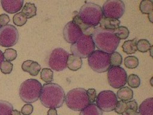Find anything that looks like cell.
<instances>
[{"instance_id": "cell-1", "label": "cell", "mask_w": 153, "mask_h": 115, "mask_svg": "<svg viewBox=\"0 0 153 115\" xmlns=\"http://www.w3.org/2000/svg\"><path fill=\"white\" fill-rule=\"evenodd\" d=\"M65 91L60 85L48 83L42 86L39 99L45 107L49 109L61 107L65 102Z\"/></svg>"}, {"instance_id": "cell-2", "label": "cell", "mask_w": 153, "mask_h": 115, "mask_svg": "<svg viewBox=\"0 0 153 115\" xmlns=\"http://www.w3.org/2000/svg\"><path fill=\"white\" fill-rule=\"evenodd\" d=\"M91 35L95 47L99 50L108 54L115 52L120 45V40L114 35L113 30L96 27Z\"/></svg>"}, {"instance_id": "cell-3", "label": "cell", "mask_w": 153, "mask_h": 115, "mask_svg": "<svg viewBox=\"0 0 153 115\" xmlns=\"http://www.w3.org/2000/svg\"><path fill=\"white\" fill-rule=\"evenodd\" d=\"M79 17L88 25L96 27L104 17L102 8L99 4L86 1L78 12Z\"/></svg>"}, {"instance_id": "cell-4", "label": "cell", "mask_w": 153, "mask_h": 115, "mask_svg": "<svg viewBox=\"0 0 153 115\" xmlns=\"http://www.w3.org/2000/svg\"><path fill=\"white\" fill-rule=\"evenodd\" d=\"M42 84L36 79H27L22 83L19 90V97L26 104L37 102L40 98Z\"/></svg>"}, {"instance_id": "cell-5", "label": "cell", "mask_w": 153, "mask_h": 115, "mask_svg": "<svg viewBox=\"0 0 153 115\" xmlns=\"http://www.w3.org/2000/svg\"><path fill=\"white\" fill-rule=\"evenodd\" d=\"M65 102L69 109L76 111H82L90 104L86 90L83 88H76L69 91L65 95Z\"/></svg>"}, {"instance_id": "cell-6", "label": "cell", "mask_w": 153, "mask_h": 115, "mask_svg": "<svg viewBox=\"0 0 153 115\" xmlns=\"http://www.w3.org/2000/svg\"><path fill=\"white\" fill-rule=\"evenodd\" d=\"M91 35L83 34L77 41L71 46V51L74 56L82 58H87L95 50Z\"/></svg>"}, {"instance_id": "cell-7", "label": "cell", "mask_w": 153, "mask_h": 115, "mask_svg": "<svg viewBox=\"0 0 153 115\" xmlns=\"http://www.w3.org/2000/svg\"><path fill=\"white\" fill-rule=\"evenodd\" d=\"M90 68L97 73H104L111 67L110 54L99 50H94L88 57Z\"/></svg>"}, {"instance_id": "cell-8", "label": "cell", "mask_w": 153, "mask_h": 115, "mask_svg": "<svg viewBox=\"0 0 153 115\" xmlns=\"http://www.w3.org/2000/svg\"><path fill=\"white\" fill-rule=\"evenodd\" d=\"M97 106L102 111L109 112L114 110L118 102V98L112 91H102L97 97Z\"/></svg>"}, {"instance_id": "cell-9", "label": "cell", "mask_w": 153, "mask_h": 115, "mask_svg": "<svg viewBox=\"0 0 153 115\" xmlns=\"http://www.w3.org/2000/svg\"><path fill=\"white\" fill-rule=\"evenodd\" d=\"M102 12L104 17L120 19L125 12V4L121 0H108L103 4Z\"/></svg>"}, {"instance_id": "cell-10", "label": "cell", "mask_w": 153, "mask_h": 115, "mask_svg": "<svg viewBox=\"0 0 153 115\" xmlns=\"http://www.w3.org/2000/svg\"><path fill=\"white\" fill-rule=\"evenodd\" d=\"M68 53L61 47L54 49L49 56L48 65L56 71H62L67 67Z\"/></svg>"}, {"instance_id": "cell-11", "label": "cell", "mask_w": 153, "mask_h": 115, "mask_svg": "<svg viewBox=\"0 0 153 115\" xmlns=\"http://www.w3.org/2000/svg\"><path fill=\"white\" fill-rule=\"evenodd\" d=\"M19 38V32L15 26L12 24L0 27V45L10 47L15 45Z\"/></svg>"}, {"instance_id": "cell-12", "label": "cell", "mask_w": 153, "mask_h": 115, "mask_svg": "<svg viewBox=\"0 0 153 115\" xmlns=\"http://www.w3.org/2000/svg\"><path fill=\"white\" fill-rule=\"evenodd\" d=\"M108 82L114 88H121L127 84V71L122 67H110L107 74Z\"/></svg>"}, {"instance_id": "cell-13", "label": "cell", "mask_w": 153, "mask_h": 115, "mask_svg": "<svg viewBox=\"0 0 153 115\" xmlns=\"http://www.w3.org/2000/svg\"><path fill=\"white\" fill-rule=\"evenodd\" d=\"M63 35L65 41L68 43L74 44L81 35H83V33L76 23L71 21L68 22L64 27Z\"/></svg>"}, {"instance_id": "cell-14", "label": "cell", "mask_w": 153, "mask_h": 115, "mask_svg": "<svg viewBox=\"0 0 153 115\" xmlns=\"http://www.w3.org/2000/svg\"><path fill=\"white\" fill-rule=\"evenodd\" d=\"M1 6L5 12L10 14H15L20 11L22 8L23 0H2L1 1Z\"/></svg>"}, {"instance_id": "cell-15", "label": "cell", "mask_w": 153, "mask_h": 115, "mask_svg": "<svg viewBox=\"0 0 153 115\" xmlns=\"http://www.w3.org/2000/svg\"><path fill=\"white\" fill-rule=\"evenodd\" d=\"M22 69L23 71L27 72L30 76H36L40 73V70H41V66L37 62L28 60V61L23 62Z\"/></svg>"}, {"instance_id": "cell-16", "label": "cell", "mask_w": 153, "mask_h": 115, "mask_svg": "<svg viewBox=\"0 0 153 115\" xmlns=\"http://www.w3.org/2000/svg\"><path fill=\"white\" fill-rule=\"evenodd\" d=\"M120 23L121 22L120 19L103 17L100 22H99V24H100L99 27L103 28V29L110 30L114 31L120 27Z\"/></svg>"}, {"instance_id": "cell-17", "label": "cell", "mask_w": 153, "mask_h": 115, "mask_svg": "<svg viewBox=\"0 0 153 115\" xmlns=\"http://www.w3.org/2000/svg\"><path fill=\"white\" fill-rule=\"evenodd\" d=\"M73 22L76 23L78 26L80 27V29L83 32V34L85 35H91L92 32L94 31V27H91V26L88 25V24H86L85 22H83L82 20H81V18L79 17V15H78L77 12H75L74 14V16H73Z\"/></svg>"}, {"instance_id": "cell-18", "label": "cell", "mask_w": 153, "mask_h": 115, "mask_svg": "<svg viewBox=\"0 0 153 115\" xmlns=\"http://www.w3.org/2000/svg\"><path fill=\"white\" fill-rule=\"evenodd\" d=\"M140 115H153V98H148L144 101L138 107Z\"/></svg>"}, {"instance_id": "cell-19", "label": "cell", "mask_w": 153, "mask_h": 115, "mask_svg": "<svg viewBox=\"0 0 153 115\" xmlns=\"http://www.w3.org/2000/svg\"><path fill=\"white\" fill-rule=\"evenodd\" d=\"M140 10L142 14L148 15V19L151 23L153 22V1L151 0H144L140 4Z\"/></svg>"}, {"instance_id": "cell-20", "label": "cell", "mask_w": 153, "mask_h": 115, "mask_svg": "<svg viewBox=\"0 0 153 115\" xmlns=\"http://www.w3.org/2000/svg\"><path fill=\"white\" fill-rule=\"evenodd\" d=\"M83 61L82 59L79 57H76L73 54H69L67 61V67L71 70H76L81 69L82 66Z\"/></svg>"}, {"instance_id": "cell-21", "label": "cell", "mask_w": 153, "mask_h": 115, "mask_svg": "<svg viewBox=\"0 0 153 115\" xmlns=\"http://www.w3.org/2000/svg\"><path fill=\"white\" fill-rule=\"evenodd\" d=\"M117 97L119 98L121 101L124 102H128L132 99L134 93H133L132 90L127 86H124L119 89V91L117 92Z\"/></svg>"}, {"instance_id": "cell-22", "label": "cell", "mask_w": 153, "mask_h": 115, "mask_svg": "<svg viewBox=\"0 0 153 115\" xmlns=\"http://www.w3.org/2000/svg\"><path fill=\"white\" fill-rule=\"evenodd\" d=\"M22 13L25 15L27 19L34 17L37 15V7L35 4L30 2H27L25 6H23L22 10Z\"/></svg>"}, {"instance_id": "cell-23", "label": "cell", "mask_w": 153, "mask_h": 115, "mask_svg": "<svg viewBox=\"0 0 153 115\" xmlns=\"http://www.w3.org/2000/svg\"><path fill=\"white\" fill-rule=\"evenodd\" d=\"M137 39L127 40L122 45V49L126 54H134L137 50Z\"/></svg>"}, {"instance_id": "cell-24", "label": "cell", "mask_w": 153, "mask_h": 115, "mask_svg": "<svg viewBox=\"0 0 153 115\" xmlns=\"http://www.w3.org/2000/svg\"><path fill=\"white\" fill-rule=\"evenodd\" d=\"M79 115H103V111L96 104H90L88 107L81 111Z\"/></svg>"}, {"instance_id": "cell-25", "label": "cell", "mask_w": 153, "mask_h": 115, "mask_svg": "<svg viewBox=\"0 0 153 115\" xmlns=\"http://www.w3.org/2000/svg\"><path fill=\"white\" fill-rule=\"evenodd\" d=\"M13 105L9 102L0 100V115H11Z\"/></svg>"}, {"instance_id": "cell-26", "label": "cell", "mask_w": 153, "mask_h": 115, "mask_svg": "<svg viewBox=\"0 0 153 115\" xmlns=\"http://www.w3.org/2000/svg\"><path fill=\"white\" fill-rule=\"evenodd\" d=\"M114 33L120 40H125L129 37V31L127 27L120 26L117 29L114 30Z\"/></svg>"}, {"instance_id": "cell-27", "label": "cell", "mask_w": 153, "mask_h": 115, "mask_svg": "<svg viewBox=\"0 0 153 115\" xmlns=\"http://www.w3.org/2000/svg\"><path fill=\"white\" fill-rule=\"evenodd\" d=\"M40 79L46 84L51 83L53 81V72L50 68H43L40 73Z\"/></svg>"}, {"instance_id": "cell-28", "label": "cell", "mask_w": 153, "mask_h": 115, "mask_svg": "<svg viewBox=\"0 0 153 115\" xmlns=\"http://www.w3.org/2000/svg\"><path fill=\"white\" fill-rule=\"evenodd\" d=\"M122 63V57L118 52L110 54V65L111 67H120Z\"/></svg>"}, {"instance_id": "cell-29", "label": "cell", "mask_w": 153, "mask_h": 115, "mask_svg": "<svg viewBox=\"0 0 153 115\" xmlns=\"http://www.w3.org/2000/svg\"><path fill=\"white\" fill-rule=\"evenodd\" d=\"M151 45L149 42L145 39H141L137 42V50L141 53H147L150 49Z\"/></svg>"}, {"instance_id": "cell-30", "label": "cell", "mask_w": 153, "mask_h": 115, "mask_svg": "<svg viewBox=\"0 0 153 115\" xmlns=\"http://www.w3.org/2000/svg\"><path fill=\"white\" fill-rule=\"evenodd\" d=\"M124 65L129 69L136 68L139 65V60L135 56H127L124 58Z\"/></svg>"}, {"instance_id": "cell-31", "label": "cell", "mask_w": 153, "mask_h": 115, "mask_svg": "<svg viewBox=\"0 0 153 115\" xmlns=\"http://www.w3.org/2000/svg\"><path fill=\"white\" fill-rule=\"evenodd\" d=\"M127 83H128V85L131 88H136L140 86L141 81H140V77L137 75H136V74H130L129 76H127Z\"/></svg>"}, {"instance_id": "cell-32", "label": "cell", "mask_w": 153, "mask_h": 115, "mask_svg": "<svg viewBox=\"0 0 153 115\" xmlns=\"http://www.w3.org/2000/svg\"><path fill=\"white\" fill-rule=\"evenodd\" d=\"M27 21V18L25 17V15H23L22 12H18L13 17V22L15 25L18 27H22L25 25Z\"/></svg>"}, {"instance_id": "cell-33", "label": "cell", "mask_w": 153, "mask_h": 115, "mask_svg": "<svg viewBox=\"0 0 153 115\" xmlns=\"http://www.w3.org/2000/svg\"><path fill=\"white\" fill-rule=\"evenodd\" d=\"M3 55H4V59L6 60L7 61H9V62L15 61L16 58H17V51L12 48H9V49H7V50H5Z\"/></svg>"}, {"instance_id": "cell-34", "label": "cell", "mask_w": 153, "mask_h": 115, "mask_svg": "<svg viewBox=\"0 0 153 115\" xmlns=\"http://www.w3.org/2000/svg\"><path fill=\"white\" fill-rule=\"evenodd\" d=\"M12 69H13V64L11 62L4 61L0 65V70H1V73L4 74L11 73Z\"/></svg>"}, {"instance_id": "cell-35", "label": "cell", "mask_w": 153, "mask_h": 115, "mask_svg": "<svg viewBox=\"0 0 153 115\" xmlns=\"http://www.w3.org/2000/svg\"><path fill=\"white\" fill-rule=\"evenodd\" d=\"M127 102H124V101H120L117 102L116 107H115L114 111L115 112L119 114H122L123 113L127 110Z\"/></svg>"}, {"instance_id": "cell-36", "label": "cell", "mask_w": 153, "mask_h": 115, "mask_svg": "<svg viewBox=\"0 0 153 115\" xmlns=\"http://www.w3.org/2000/svg\"><path fill=\"white\" fill-rule=\"evenodd\" d=\"M86 94L88 96V101H89V103L94 104L97 100V91L94 88H89V89L86 90Z\"/></svg>"}, {"instance_id": "cell-37", "label": "cell", "mask_w": 153, "mask_h": 115, "mask_svg": "<svg viewBox=\"0 0 153 115\" xmlns=\"http://www.w3.org/2000/svg\"><path fill=\"white\" fill-rule=\"evenodd\" d=\"M33 111V106L31 104H26L21 109V114L22 115H30Z\"/></svg>"}, {"instance_id": "cell-38", "label": "cell", "mask_w": 153, "mask_h": 115, "mask_svg": "<svg viewBox=\"0 0 153 115\" xmlns=\"http://www.w3.org/2000/svg\"><path fill=\"white\" fill-rule=\"evenodd\" d=\"M10 19L9 16L6 14H2L0 15V26L3 27V26L7 25L8 23L10 22Z\"/></svg>"}, {"instance_id": "cell-39", "label": "cell", "mask_w": 153, "mask_h": 115, "mask_svg": "<svg viewBox=\"0 0 153 115\" xmlns=\"http://www.w3.org/2000/svg\"><path fill=\"white\" fill-rule=\"evenodd\" d=\"M122 115H140V114H139L138 110H135V109L128 108L127 110L122 114Z\"/></svg>"}, {"instance_id": "cell-40", "label": "cell", "mask_w": 153, "mask_h": 115, "mask_svg": "<svg viewBox=\"0 0 153 115\" xmlns=\"http://www.w3.org/2000/svg\"><path fill=\"white\" fill-rule=\"evenodd\" d=\"M47 115H58V113H57V110L56 109H50L48 111Z\"/></svg>"}, {"instance_id": "cell-41", "label": "cell", "mask_w": 153, "mask_h": 115, "mask_svg": "<svg viewBox=\"0 0 153 115\" xmlns=\"http://www.w3.org/2000/svg\"><path fill=\"white\" fill-rule=\"evenodd\" d=\"M4 55H3V53L2 51L0 50V65H1V63H2L3 61H4Z\"/></svg>"}, {"instance_id": "cell-42", "label": "cell", "mask_w": 153, "mask_h": 115, "mask_svg": "<svg viewBox=\"0 0 153 115\" xmlns=\"http://www.w3.org/2000/svg\"><path fill=\"white\" fill-rule=\"evenodd\" d=\"M11 115H21V112L18 110H16V109H13L11 112Z\"/></svg>"}, {"instance_id": "cell-43", "label": "cell", "mask_w": 153, "mask_h": 115, "mask_svg": "<svg viewBox=\"0 0 153 115\" xmlns=\"http://www.w3.org/2000/svg\"><path fill=\"white\" fill-rule=\"evenodd\" d=\"M152 46H151L150 47V49H149V50H150V56L151 57H152Z\"/></svg>"}, {"instance_id": "cell-44", "label": "cell", "mask_w": 153, "mask_h": 115, "mask_svg": "<svg viewBox=\"0 0 153 115\" xmlns=\"http://www.w3.org/2000/svg\"><path fill=\"white\" fill-rule=\"evenodd\" d=\"M0 27H1V26H0Z\"/></svg>"}]
</instances>
